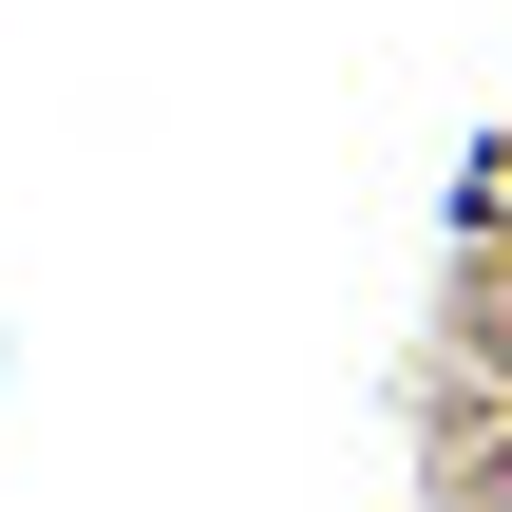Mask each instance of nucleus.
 I'll return each mask as SVG.
<instances>
[{
    "label": "nucleus",
    "mask_w": 512,
    "mask_h": 512,
    "mask_svg": "<svg viewBox=\"0 0 512 512\" xmlns=\"http://www.w3.org/2000/svg\"><path fill=\"white\" fill-rule=\"evenodd\" d=\"M418 512H512V114L437 228V323H418Z\"/></svg>",
    "instance_id": "f257e3e1"
}]
</instances>
